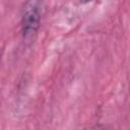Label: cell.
Returning <instances> with one entry per match:
<instances>
[{"instance_id":"2","label":"cell","mask_w":130,"mask_h":130,"mask_svg":"<svg viewBox=\"0 0 130 130\" xmlns=\"http://www.w3.org/2000/svg\"><path fill=\"white\" fill-rule=\"evenodd\" d=\"M81 3H87V2H89V1H91V0H79Z\"/></svg>"},{"instance_id":"1","label":"cell","mask_w":130,"mask_h":130,"mask_svg":"<svg viewBox=\"0 0 130 130\" xmlns=\"http://www.w3.org/2000/svg\"><path fill=\"white\" fill-rule=\"evenodd\" d=\"M40 20L41 15L39 6L35 1H31L26 5L21 20L22 36L25 40L31 39L37 34L40 26Z\"/></svg>"}]
</instances>
